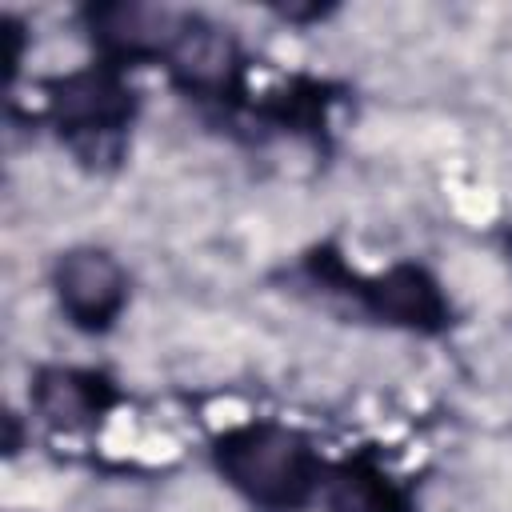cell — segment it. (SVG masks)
I'll use <instances>...</instances> for the list:
<instances>
[{"label":"cell","mask_w":512,"mask_h":512,"mask_svg":"<svg viewBox=\"0 0 512 512\" xmlns=\"http://www.w3.org/2000/svg\"><path fill=\"white\" fill-rule=\"evenodd\" d=\"M332 512H404L400 492L368 464H340L328 476Z\"/></svg>","instance_id":"cell-8"},{"label":"cell","mask_w":512,"mask_h":512,"mask_svg":"<svg viewBox=\"0 0 512 512\" xmlns=\"http://www.w3.org/2000/svg\"><path fill=\"white\" fill-rule=\"evenodd\" d=\"M168 60L176 68V76L184 84L196 88H220L228 84L232 68H236V44L228 32H220L216 24L204 20H184L180 36L168 48Z\"/></svg>","instance_id":"cell-6"},{"label":"cell","mask_w":512,"mask_h":512,"mask_svg":"<svg viewBox=\"0 0 512 512\" xmlns=\"http://www.w3.org/2000/svg\"><path fill=\"white\" fill-rule=\"evenodd\" d=\"M216 464L240 492L272 508L300 504L316 480L308 444L276 424H248L228 432L216 444Z\"/></svg>","instance_id":"cell-1"},{"label":"cell","mask_w":512,"mask_h":512,"mask_svg":"<svg viewBox=\"0 0 512 512\" xmlns=\"http://www.w3.org/2000/svg\"><path fill=\"white\" fill-rule=\"evenodd\" d=\"M52 112L72 132H116L128 112V88L112 72H76L52 88Z\"/></svg>","instance_id":"cell-3"},{"label":"cell","mask_w":512,"mask_h":512,"mask_svg":"<svg viewBox=\"0 0 512 512\" xmlns=\"http://www.w3.org/2000/svg\"><path fill=\"white\" fill-rule=\"evenodd\" d=\"M56 292L80 328H104L124 304V272L100 248H76L56 264Z\"/></svg>","instance_id":"cell-2"},{"label":"cell","mask_w":512,"mask_h":512,"mask_svg":"<svg viewBox=\"0 0 512 512\" xmlns=\"http://www.w3.org/2000/svg\"><path fill=\"white\" fill-rule=\"evenodd\" d=\"M184 16L152 4H104L92 8V32L96 40L116 52V56H144V52H164L180 36Z\"/></svg>","instance_id":"cell-4"},{"label":"cell","mask_w":512,"mask_h":512,"mask_svg":"<svg viewBox=\"0 0 512 512\" xmlns=\"http://www.w3.org/2000/svg\"><path fill=\"white\" fill-rule=\"evenodd\" d=\"M364 296H368L376 316L396 320V324H412V328H440L448 316L440 288L420 268H392L388 276L372 280L364 288Z\"/></svg>","instance_id":"cell-5"},{"label":"cell","mask_w":512,"mask_h":512,"mask_svg":"<svg viewBox=\"0 0 512 512\" xmlns=\"http://www.w3.org/2000/svg\"><path fill=\"white\" fill-rule=\"evenodd\" d=\"M108 384L100 376L88 372H72V368H52L40 372L36 380V408L44 420L64 424V428H80L92 424L104 408H108Z\"/></svg>","instance_id":"cell-7"}]
</instances>
